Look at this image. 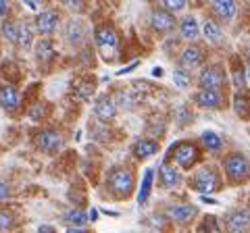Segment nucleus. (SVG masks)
Wrapping results in <instances>:
<instances>
[{
	"label": "nucleus",
	"instance_id": "obj_11",
	"mask_svg": "<svg viewBox=\"0 0 250 233\" xmlns=\"http://www.w3.org/2000/svg\"><path fill=\"white\" fill-rule=\"evenodd\" d=\"M194 100H196V104L202 108H221L223 106L221 92H213V90H198Z\"/></svg>",
	"mask_w": 250,
	"mask_h": 233
},
{
	"label": "nucleus",
	"instance_id": "obj_1",
	"mask_svg": "<svg viewBox=\"0 0 250 233\" xmlns=\"http://www.w3.org/2000/svg\"><path fill=\"white\" fill-rule=\"evenodd\" d=\"M134 183H136V177L129 169H123V167H115L111 173L106 177V185L117 198H127L131 190H134Z\"/></svg>",
	"mask_w": 250,
	"mask_h": 233
},
{
	"label": "nucleus",
	"instance_id": "obj_9",
	"mask_svg": "<svg viewBox=\"0 0 250 233\" xmlns=\"http://www.w3.org/2000/svg\"><path fill=\"white\" fill-rule=\"evenodd\" d=\"M150 23H152V27H154V32H159V34H167L171 32V29L175 27V15H171L167 11H152L150 15Z\"/></svg>",
	"mask_w": 250,
	"mask_h": 233
},
{
	"label": "nucleus",
	"instance_id": "obj_20",
	"mask_svg": "<svg viewBox=\"0 0 250 233\" xmlns=\"http://www.w3.org/2000/svg\"><path fill=\"white\" fill-rule=\"evenodd\" d=\"M152 169H146L144 173V181H142V188H140V194H138V200H140V206L146 204L148 196H150V188H152Z\"/></svg>",
	"mask_w": 250,
	"mask_h": 233
},
{
	"label": "nucleus",
	"instance_id": "obj_21",
	"mask_svg": "<svg viewBox=\"0 0 250 233\" xmlns=\"http://www.w3.org/2000/svg\"><path fill=\"white\" fill-rule=\"evenodd\" d=\"M202 142H205V146L208 148V152H219V150L223 148L221 136L213 134V131H205V134H202Z\"/></svg>",
	"mask_w": 250,
	"mask_h": 233
},
{
	"label": "nucleus",
	"instance_id": "obj_13",
	"mask_svg": "<svg viewBox=\"0 0 250 233\" xmlns=\"http://www.w3.org/2000/svg\"><path fill=\"white\" fill-rule=\"evenodd\" d=\"M167 214L171 221L175 223H190L194 216H196V208L192 204H175L167 208Z\"/></svg>",
	"mask_w": 250,
	"mask_h": 233
},
{
	"label": "nucleus",
	"instance_id": "obj_33",
	"mask_svg": "<svg viewBox=\"0 0 250 233\" xmlns=\"http://www.w3.org/2000/svg\"><path fill=\"white\" fill-rule=\"evenodd\" d=\"M65 233H88V231H85L83 227H69Z\"/></svg>",
	"mask_w": 250,
	"mask_h": 233
},
{
	"label": "nucleus",
	"instance_id": "obj_22",
	"mask_svg": "<svg viewBox=\"0 0 250 233\" xmlns=\"http://www.w3.org/2000/svg\"><path fill=\"white\" fill-rule=\"evenodd\" d=\"M202 32H205V38H207L208 42H219V40H221V36H223L221 34V27H219L215 21H210V19L205 21V25H202Z\"/></svg>",
	"mask_w": 250,
	"mask_h": 233
},
{
	"label": "nucleus",
	"instance_id": "obj_8",
	"mask_svg": "<svg viewBox=\"0 0 250 233\" xmlns=\"http://www.w3.org/2000/svg\"><path fill=\"white\" fill-rule=\"evenodd\" d=\"M173 152H175L177 167H182V169H190L198 160V148L190 142H179L173 148Z\"/></svg>",
	"mask_w": 250,
	"mask_h": 233
},
{
	"label": "nucleus",
	"instance_id": "obj_17",
	"mask_svg": "<svg viewBox=\"0 0 250 233\" xmlns=\"http://www.w3.org/2000/svg\"><path fill=\"white\" fill-rule=\"evenodd\" d=\"M210 9H213L221 19H231L233 15H236L238 6H236V2H231V0H215V2L210 4Z\"/></svg>",
	"mask_w": 250,
	"mask_h": 233
},
{
	"label": "nucleus",
	"instance_id": "obj_12",
	"mask_svg": "<svg viewBox=\"0 0 250 233\" xmlns=\"http://www.w3.org/2000/svg\"><path fill=\"white\" fill-rule=\"evenodd\" d=\"M94 113H96V116L103 123H108V121H113L115 119V115H117V104H115V100L111 96H103L96 102V108H94Z\"/></svg>",
	"mask_w": 250,
	"mask_h": 233
},
{
	"label": "nucleus",
	"instance_id": "obj_35",
	"mask_svg": "<svg viewBox=\"0 0 250 233\" xmlns=\"http://www.w3.org/2000/svg\"><path fill=\"white\" fill-rule=\"evenodd\" d=\"M136 67H138V63H131L129 67H125V69H123V71H119V73H117V75H123V73H129V71H134V69H136Z\"/></svg>",
	"mask_w": 250,
	"mask_h": 233
},
{
	"label": "nucleus",
	"instance_id": "obj_26",
	"mask_svg": "<svg viewBox=\"0 0 250 233\" xmlns=\"http://www.w3.org/2000/svg\"><path fill=\"white\" fill-rule=\"evenodd\" d=\"M17 44L21 48H27L31 44V27L25 25V23H19V38H17Z\"/></svg>",
	"mask_w": 250,
	"mask_h": 233
},
{
	"label": "nucleus",
	"instance_id": "obj_39",
	"mask_svg": "<svg viewBox=\"0 0 250 233\" xmlns=\"http://www.w3.org/2000/svg\"><path fill=\"white\" fill-rule=\"evenodd\" d=\"M246 77H248V81H250V69H246Z\"/></svg>",
	"mask_w": 250,
	"mask_h": 233
},
{
	"label": "nucleus",
	"instance_id": "obj_28",
	"mask_svg": "<svg viewBox=\"0 0 250 233\" xmlns=\"http://www.w3.org/2000/svg\"><path fill=\"white\" fill-rule=\"evenodd\" d=\"M173 81H175V85L177 88H182V90H186L188 85H190V73L186 71V69H175L173 71Z\"/></svg>",
	"mask_w": 250,
	"mask_h": 233
},
{
	"label": "nucleus",
	"instance_id": "obj_29",
	"mask_svg": "<svg viewBox=\"0 0 250 233\" xmlns=\"http://www.w3.org/2000/svg\"><path fill=\"white\" fill-rule=\"evenodd\" d=\"M2 34H4V38H9L11 42L17 44V38H19V23L4 21V25H2Z\"/></svg>",
	"mask_w": 250,
	"mask_h": 233
},
{
	"label": "nucleus",
	"instance_id": "obj_31",
	"mask_svg": "<svg viewBox=\"0 0 250 233\" xmlns=\"http://www.w3.org/2000/svg\"><path fill=\"white\" fill-rule=\"evenodd\" d=\"M186 9V2L184 0H163V11H167V13H177V11H182Z\"/></svg>",
	"mask_w": 250,
	"mask_h": 233
},
{
	"label": "nucleus",
	"instance_id": "obj_14",
	"mask_svg": "<svg viewBox=\"0 0 250 233\" xmlns=\"http://www.w3.org/2000/svg\"><path fill=\"white\" fill-rule=\"evenodd\" d=\"M57 19L59 17H57V13H54V11H44V13L38 15L36 23H38V29H40V34L50 36L54 32V27H57Z\"/></svg>",
	"mask_w": 250,
	"mask_h": 233
},
{
	"label": "nucleus",
	"instance_id": "obj_30",
	"mask_svg": "<svg viewBox=\"0 0 250 233\" xmlns=\"http://www.w3.org/2000/svg\"><path fill=\"white\" fill-rule=\"evenodd\" d=\"M198 233H221V229H219V223H217L215 216H207L205 223L200 225Z\"/></svg>",
	"mask_w": 250,
	"mask_h": 233
},
{
	"label": "nucleus",
	"instance_id": "obj_3",
	"mask_svg": "<svg viewBox=\"0 0 250 233\" xmlns=\"http://www.w3.org/2000/svg\"><path fill=\"white\" fill-rule=\"evenodd\" d=\"M223 167L231 181H242V179H248L250 177V162L246 156H242L238 152L229 154V156L223 160Z\"/></svg>",
	"mask_w": 250,
	"mask_h": 233
},
{
	"label": "nucleus",
	"instance_id": "obj_23",
	"mask_svg": "<svg viewBox=\"0 0 250 233\" xmlns=\"http://www.w3.org/2000/svg\"><path fill=\"white\" fill-rule=\"evenodd\" d=\"M233 106H236V113L242 116V119L250 116V100L244 94H236V98H233Z\"/></svg>",
	"mask_w": 250,
	"mask_h": 233
},
{
	"label": "nucleus",
	"instance_id": "obj_34",
	"mask_svg": "<svg viewBox=\"0 0 250 233\" xmlns=\"http://www.w3.org/2000/svg\"><path fill=\"white\" fill-rule=\"evenodd\" d=\"M9 13V2H4V0H0V15Z\"/></svg>",
	"mask_w": 250,
	"mask_h": 233
},
{
	"label": "nucleus",
	"instance_id": "obj_4",
	"mask_svg": "<svg viewBox=\"0 0 250 233\" xmlns=\"http://www.w3.org/2000/svg\"><path fill=\"white\" fill-rule=\"evenodd\" d=\"M192 188L196 190V192H208V194H213L217 190H221V181H219V175L215 173L213 169H202L198 171L196 175H194V179H192Z\"/></svg>",
	"mask_w": 250,
	"mask_h": 233
},
{
	"label": "nucleus",
	"instance_id": "obj_27",
	"mask_svg": "<svg viewBox=\"0 0 250 233\" xmlns=\"http://www.w3.org/2000/svg\"><path fill=\"white\" fill-rule=\"evenodd\" d=\"M15 216L9 213V211H2L0 208V233H4V231H11L15 227Z\"/></svg>",
	"mask_w": 250,
	"mask_h": 233
},
{
	"label": "nucleus",
	"instance_id": "obj_38",
	"mask_svg": "<svg viewBox=\"0 0 250 233\" xmlns=\"http://www.w3.org/2000/svg\"><path fill=\"white\" fill-rule=\"evenodd\" d=\"M88 216H90V221H96V216H98V213H96V211H92V213H90Z\"/></svg>",
	"mask_w": 250,
	"mask_h": 233
},
{
	"label": "nucleus",
	"instance_id": "obj_10",
	"mask_svg": "<svg viewBox=\"0 0 250 233\" xmlns=\"http://www.w3.org/2000/svg\"><path fill=\"white\" fill-rule=\"evenodd\" d=\"M0 106L9 113H15L21 106V98L19 92L13 85H0Z\"/></svg>",
	"mask_w": 250,
	"mask_h": 233
},
{
	"label": "nucleus",
	"instance_id": "obj_6",
	"mask_svg": "<svg viewBox=\"0 0 250 233\" xmlns=\"http://www.w3.org/2000/svg\"><path fill=\"white\" fill-rule=\"evenodd\" d=\"M229 233H248L250 231V211L248 208H236L225 216Z\"/></svg>",
	"mask_w": 250,
	"mask_h": 233
},
{
	"label": "nucleus",
	"instance_id": "obj_40",
	"mask_svg": "<svg viewBox=\"0 0 250 233\" xmlns=\"http://www.w3.org/2000/svg\"><path fill=\"white\" fill-rule=\"evenodd\" d=\"M248 63H250V48H248Z\"/></svg>",
	"mask_w": 250,
	"mask_h": 233
},
{
	"label": "nucleus",
	"instance_id": "obj_16",
	"mask_svg": "<svg viewBox=\"0 0 250 233\" xmlns=\"http://www.w3.org/2000/svg\"><path fill=\"white\" fill-rule=\"evenodd\" d=\"M154 152H159V144L154 139H138L134 144V154L138 158H148L152 156Z\"/></svg>",
	"mask_w": 250,
	"mask_h": 233
},
{
	"label": "nucleus",
	"instance_id": "obj_32",
	"mask_svg": "<svg viewBox=\"0 0 250 233\" xmlns=\"http://www.w3.org/2000/svg\"><path fill=\"white\" fill-rule=\"evenodd\" d=\"M11 196V188L4 181H0V200H6Z\"/></svg>",
	"mask_w": 250,
	"mask_h": 233
},
{
	"label": "nucleus",
	"instance_id": "obj_36",
	"mask_svg": "<svg viewBox=\"0 0 250 233\" xmlns=\"http://www.w3.org/2000/svg\"><path fill=\"white\" fill-rule=\"evenodd\" d=\"M38 233H54V229H52V227H48V225H44V227L38 229Z\"/></svg>",
	"mask_w": 250,
	"mask_h": 233
},
{
	"label": "nucleus",
	"instance_id": "obj_19",
	"mask_svg": "<svg viewBox=\"0 0 250 233\" xmlns=\"http://www.w3.org/2000/svg\"><path fill=\"white\" fill-rule=\"evenodd\" d=\"M200 34V27H198V21L194 17H186L182 21V36L186 38V40H196Z\"/></svg>",
	"mask_w": 250,
	"mask_h": 233
},
{
	"label": "nucleus",
	"instance_id": "obj_24",
	"mask_svg": "<svg viewBox=\"0 0 250 233\" xmlns=\"http://www.w3.org/2000/svg\"><path fill=\"white\" fill-rule=\"evenodd\" d=\"M38 58H40L42 63H48V60L54 58V48H52L50 40H42L38 44Z\"/></svg>",
	"mask_w": 250,
	"mask_h": 233
},
{
	"label": "nucleus",
	"instance_id": "obj_5",
	"mask_svg": "<svg viewBox=\"0 0 250 233\" xmlns=\"http://www.w3.org/2000/svg\"><path fill=\"white\" fill-rule=\"evenodd\" d=\"M223 81H225V73L221 71V67H207V69H202L200 75H198L200 90L219 92L223 88Z\"/></svg>",
	"mask_w": 250,
	"mask_h": 233
},
{
	"label": "nucleus",
	"instance_id": "obj_2",
	"mask_svg": "<svg viewBox=\"0 0 250 233\" xmlns=\"http://www.w3.org/2000/svg\"><path fill=\"white\" fill-rule=\"evenodd\" d=\"M94 36H96V44H98L100 52H103V57L106 60H113L117 48H119V36H117V32L111 25H100V27H96Z\"/></svg>",
	"mask_w": 250,
	"mask_h": 233
},
{
	"label": "nucleus",
	"instance_id": "obj_7",
	"mask_svg": "<svg viewBox=\"0 0 250 233\" xmlns=\"http://www.w3.org/2000/svg\"><path fill=\"white\" fill-rule=\"evenodd\" d=\"M62 146H65V137H62L59 131L46 129L38 136V148L46 154H57L62 150Z\"/></svg>",
	"mask_w": 250,
	"mask_h": 233
},
{
	"label": "nucleus",
	"instance_id": "obj_18",
	"mask_svg": "<svg viewBox=\"0 0 250 233\" xmlns=\"http://www.w3.org/2000/svg\"><path fill=\"white\" fill-rule=\"evenodd\" d=\"M161 179H163V185H165L167 190H173V188H177V185H179V173L173 167L163 165L161 167Z\"/></svg>",
	"mask_w": 250,
	"mask_h": 233
},
{
	"label": "nucleus",
	"instance_id": "obj_37",
	"mask_svg": "<svg viewBox=\"0 0 250 233\" xmlns=\"http://www.w3.org/2000/svg\"><path fill=\"white\" fill-rule=\"evenodd\" d=\"M200 200H202V202H207V204H217V200H213V198H207V196H202Z\"/></svg>",
	"mask_w": 250,
	"mask_h": 233
},
{
	"label": "nucleus",
	"instance_id": "obj_25",
	"mask_svg": "<svg viewBox=\"0 0 250 233\" xmlns=\"http://www.w3.org/2000/svg\"><path fill=\"white\" fill-rule=\"evenodd\" d=\"M62 221L69 223L71 227H82V225H83L85 221H90V219L85 216L83 211H71V213H67V214H65V219H62Z\"/></svg>",
	"mask_w": 250,
	"mask_h": 233
},
{
	"label": "nucleus",
	"instance_id": "obj_15",
	"mask_svg": "<svg viewBox=\"0 0 250 233\" xmlns=\"http://www.w3.org/2000/svg\"><path fill=\"white\" fill-rule=\"evenodd\" d=\"M202 58H205V52L198 46H188V48L182 52V63L186 67H198L202 63Z\"/></svg>",
	"mask_w": 250,
	"mask_h": 233
}]
</instances>
